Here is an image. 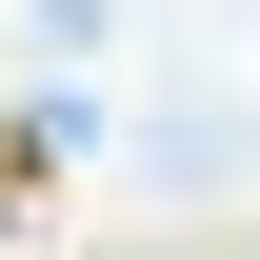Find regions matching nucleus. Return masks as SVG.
<instances>
[{
  "label": "nucleus",
  "mask_w": 260,
  "mask_h": 260,
  "mask_svg": "<svg viewBox=\"0 0 260 260\" xmlns=\"http://www.w3.org/2000/svg\"><path fill=\"white\" fill-rule=\"evenodd\" d=\"M40 140H60V120H0V200H20V180H40Z\"/></svg>",
  "instance_id": "f257e3e1"
}]
</instances>
